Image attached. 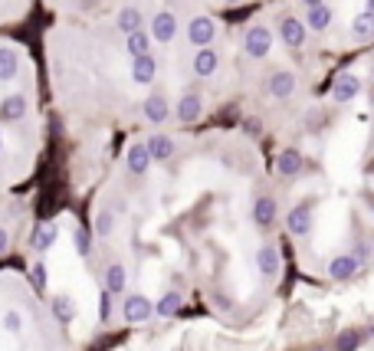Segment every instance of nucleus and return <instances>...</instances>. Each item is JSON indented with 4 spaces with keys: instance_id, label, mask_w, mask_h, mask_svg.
Wrapping results in <instances>:
<instances>
[{
    "instance_id": "1",
    "label": "nucleus",
    "mask_w": 374,
    "mask_h": 351,
    "mask_svg": "<svg viewBox=\"0 0 374 351\" xmlns=\"http://www.w3.org/2000/svg\"><path fill=\"white\" fill-rule=\"evenodd\" d=\"M36 319H40V312H33V319L20 331H7L0 325V351H53V345H46L40 338Z\"/></svg>"
},
{
    "instance_id": "2",
    "label": "nucleus",
    "mask_w": 374,
    "mask_h": 351,
    "mask_svg": "<svg viewBox=\"0 0 374 351\" xmlns=\"http://www.w3.org/2000/svg\"><path fill=\"white\" fill-rule=\"evenodd\" d=\"M122 319L131 322V325L154 319V302H151L145 292H129V296H125V302H122Z\"/></svg>"
},
{
    "instance_id": "3",
    "label": "nucleus",
    "mask_w": 374,
    "mask_h": 351,
    "mask_svg": "<svg viewBox=\"0 0 374 351\" xmlns=\"http://www.w3.org/2000/svg\"><path fill=\"white\" fill-rule=\"evenodd\" d=\"M243 50H246L250 59H263V56H269V50H273V30L263 27V23L250 27V30L243 33Z\"/></svg>"
},
{
    "instance_id": "4",
    "label": "nucleus",
    "mask_w": 374,
    "mask_h": 351,
    "mask_svg": "<svg viewBox=\"0 0 374 351\" xmlns=\"http://www.w3.org/2000/svg\"><path fill=\"white\" fill-rule=\"evenodd\" d=\"M279 36H282V43L289 50H302L305 40H309V30H305V23L299 17H282L279 20Z\"/></svg>"
},
{
    "instance_id": "5",
    "label": "nucleus",
    "mask_w": 374,
    "mask_h": 351,
    "mask_svg": "<svg viewBox=\"0 0 374 351\" xmlns=\"http://www.w3.org/2000/svg\"><path fill=\"white\" fill-rule=\"evenodd\" d=\"M174 36H178V17L171 10H158L151 17V40L171 43Z\"/></svg>"
},
{
    "instance_id": "6",
    "label": "nucleus",
    "mask_w": 374,
    "mask_h": 351,
    "mask_svg": "<svg viewBox=\"0 0 374 351\" xmlns=\"http://www.w3.org/2000/svg\"><path fill=\"white\" fill-rule=\"evenodd\" d=\"M217 36V23L210 20V17H194L191 23H187V40L194 43V46H210Z\"/></svg>"
},
{
    "instance_id": "7",
    "label": "nucleus",
    "mask_w": 374,
    "mask_h": 351,
    "mask_svg": "<svg viewBox=\"0 0 374 351\" xmlns=\"http://www.w3.org/2000/svg\"><path fill=\"white\" fill-rule=\"evenodd\" d=\"M296 73H289V69H276V73H269V79H266V92L273 99H286V96H292L296 92Z\"/></svg>"
},
{
    "instance_id": "8",
    "label": "nucleus",
    "mask_w": 374,
    "mask_h": 351,
    "mask_svg": "<svg viewBox=\"0 0 374 351\" xmlns=\"http://www.w3.org/2000/svg\"><path fill=\"white\" fill-rule=\"evenodd\" d=\"M358 92H361V79L354 73L335 76V83H331V99H335V102H352Z\"/></svg>"
},
{
    "instance_id": "9",
    "label": "nucleus",
    "mask_w": 374,
    "mask_h": 351,
    "mask_svg": "<svg viewBox=\"0 0 374 351\" xmlns=\"http://www.w3.org/2000/svg\"><path fill=\"white\" fill-rule=\"evenodd\" d=\"M154 76H158V63H154V56L151 53L135 56V59H131V83L151 85L154 83Z\"/></svg>"
},
{
    "instance_id": "10",
    "label": "nucleus",
    "mask_w": 374,
    "mask_h": 351,
    "mask_svg": "<svg viewBox=\"0 0 374 351\" xmlns=\"http://www.w3.org/2000/svg\"><path fill=\"white\" fill-rule=\"evenodd\" d=\"M276 201L269 197V194H263V197H257L253 201V224L263 227V230H269V227L276 224Z\"/></svg>"
},
{
    "instance_id": "11",
    "label": "nucleus",
    "mask_w": 374,
    "mask_h": 351,
    "mask_svg": "<svg viewBox=\"0 0 374 351\" xmlns=\"http://www.w3.org/2000/svg\"><path fill=\"white\" fill-rule=\"evenodd\" d=\"M286 224H289V234L309 236L312 234V210H309V203L292 207V210H289V217H286Z\"/></svg>"
},
{
    "instance_id": "12",
    "label": "nucleus",
    "mask_w": 374,
    "mask_h": 351,
    "mask_svg": "<svg viewBox=\"0 0 374 351\" xmlns=\"http://www.w3.org/2000/svg\"><path fill=\"white\" fill-rule=\"evenodd\" d=\"M125 168H129V174H135V178L148 174V168H151L148 148H145V145H129V151H125Z\"/></svg>"
},
{
    "instance_id": "13",
    "label": "nucleus",
    "mask_w": 374,
    "mask_h": 351,
    "mask_svg": "<svg viewBox=\"0 0 374 351\" xmlns=\"http://www.w3.org/2000/svg\"><path fill=\"white\" fill-rule=\"evenodd\" d=\"M201 96L197 92H184L181 102H178V108H174V115H178V122H184V125H191V122H197L201 118Z\"/></svg>"
},
{
    "instance_id": "14",
    "label": "nucleus",
    "mask_w": 374,
    "mask_h": 351,
    "mask_svg": "<svg viewBox=\"0 0 374 351\" xmlns=\"http://www.w3.org/2000/svg\"><path fill=\"white\" fill-rule=\"evenodd\" d=\"M257 266H259V276H266V279H276L279 276V250H276V246H273V243L259 246Z\"/></svg>"
},
{
    "instance_id": "15",
    "label": "nucleus",
    "mask_w": 374,
    "mask_h": 351,
    "mask_svg": "<svg viewBox=\"0 0 374 351\" xmlns=\"http://www.w3.org/2000/svg\"><path fill=\"white\" fill-rule=\"evenodd\" d=\"M217 66H220V53H217V50H210V46L197 50V56H194V73L201 76V79L214 76V73H217Z\"/></svg>"
},
{
    "instance_id": "16",
    "label": "nucleus",
    "mask_w": 374,
    "mask_h": 351,
    "mask_svg": "<svg viewBox=\"0 0 374 351\" xmlns=\"http://www.w3.org/2000/svg\"><path fill=\"white\" fill-rule=\"evenodd\" d=\"M141 108H145V118H148L151 125H161V122H168V115H171V106H168L164 96H148Z\"/></svg>"
},
{
    "instance_id": "17",
    "label": "nucleus",
    "mask_w": 374,
    "mask_h": 351,
    "mask_svg": "<svg viewBox=\"0 0 374 351\" xmlns=\"http://www.w3.org/2000/svg\"><path fill=\"white\" fill-rule=\"evenodd\" d=\"M331 27V7L329 3H319V7H309L305 13V30H315V33H325Z\"/></svg>"
},
{
    "instance_id": "18",
    "label": "nucleus",
    "mask_w": 374,
    "mask_h": 351,
    "mask_svg": "<svg viewBox=\"0 0 374 351\" xmlns=\"http://www.w3.org/2000/svg\"><path fill=\"white\" fill-rule=\"evenodd\" d=\"M276 171L282 174V178H296L302 171V155L296 148H286V151H279V158H276Z\"/></svg>"
},
{
    "instance_id": "19",
    "label": "nucleus",
    "mask_w": 374,
    "mask_h": 351,
    "mask_svg": "<svg viewBox=\"0 0 374 351\" xmlns=\"http://www.w3.org/2000/svg\"><path fill=\"white\" fill-rule=\"evenodd\" d=\"M354 269H358V256L345 253V256H335V259L329 263V276L342 282V279H352L354 276Z\"/></svg>"
},
{
    "instance_id": "20",
    "label": "nucleus",
    "mask_w": 374,
    "mask_h": 351,
    "mask_svg": "<svg viewBox=\"0 0 374 351\" xmlns=\"http://www.w3.org/2000/svg\"><path fill=\"white\" fill-rule=\"evenodd\" d=\"M27 115V99L23 96H7L0 102V122H20Z\"/></svg>"
},
{
    "instance_id": "21",
    "label": "nucleus",
    "mask_w": 374,
    "mask_h": 351,
    "mask_svg": "<svg viewBox=\"0 0 374 351\" xmlns=\"http://www.w3.org/2000/svg\"><path fill=\"white\" fill-rule=\"evenodd\" d=\"M145 148H148L151 161H168L174 155V141L168 138V135H151V138L145 141Z\"/></svg>"
},
{
    "instance_id": "22",
    "label": "nucleus",
    "mask_w": 374,
    "mask_h": 351,
    "mask_svg": "<svg viewBox=\"0 0 374 351\" xmlns=\"http://www.w3.org/2000/svg\"><path fill=\"white\" fill-rule=\"evenodd\" d=\"M115 27L125 33V36H129V33H138L141 30V10L138 7H122L115 17Z\"/></svg>"
},
{
    "instance_id": "23",
    "label": "nucleus",
    "mask_w": 374,
    "mask_h": 351,
    "mask_svg": "<svg viewBox=\"0 0 374 351\" xmlns=\"http://www.w3.org/2000/svg\"><path fill=\"white\" fill-rule=\"evenodd\" d=\"M181 302H184L181 292H174V289H171V292H164V296L154 302V315H158V319H171L174 312L181 309Z\"/></svg>"
},
{
    "instance_id": "24",
    "label": "nucleus",
    "mask_w": 374,
    "mask_h": 351,
    "mask_svg": "<svg viewBox=\"0 0 374 351\" xmlns=\"http://www.w3.org/2000/svg\"><path fill=\"white\" fill-rule=\"evenodd\" d=\"M352 36L358 43L374 40V17H368V13H358V17L352 20Z\"/></svg>"
},
{
    "instance_id": "25",
    "label": "nucleus",
    "mask_w": 374,
    "mask_h": 351,
    "mask_svg": "<svg viewBox=\"0 0 374 351\" xmlns=\"http://www.w3.org/2000/svg\"><path fill=\"white\" fill-rule=\"evenodd\" d=\"M125 46H129L131 59H135V56H145L148 53V46H151V33H145V30L129 33V36H125Z\"/></svg>"
},
{
    "instance_id": "26",
    "label": "nucleus",
    "mask_w": 374,
    "mask_h": 351,
    "mask_svg": "<svg viewBox=\"0 0 374 351\" xmlns=\"http://www.w3.org/2000/svg\"><path fill=\"white\" fill-rule=\"evenodd\" d=\"M13 76H17V53L13 50H0V83H10Z\"/></svg>"
},
{
    "instance_id": "27",
    "label": "nucleus",
    "mask_w": 374,
    "mask_h": 351,
    "mask_svg": "<svg viewBox=\"0 0 374 351\" xmlns=\"http://www.w3.org/2000/svg\"><path fill=\"white\" fill-rule=\"evenodd\" d=\"M358 341H361L358 331H342V335H338V351H354L358 348Z\"/></svg>"
},
{
    "instance_id": "28",
    "label": "nucleus",
    "mask_w": 374,
    "mask_h": 351,
    "mask_svg": "<svg viewBox=\"0 0 374 351\" xmlns=\"http://www.w3.org/2000/svg\"><path fill=\"white\" fill-rule=\"evenodd\" d=\"M364 13H368V17H374V0H364Z\"/></svg>"
},
{
    "instance_id": "29",
    "label": "nucleus",
    "mask_w": 374,
    "mask_h": 351,
    "mask_svg": "<svg viewBox=\"0 0 374 351\" xmlns=\"http://www.w3.org/2000/svg\"><path fill=\"white\" fill-rule=\"evenodd\" d=\"M305 7H319V3H325V0H302Z\"/></svg>"
},
{
    "instance_id": "30",
    "label": "nucleus",
    "mask_w": 374,
    "mask_h": 351,
    "mask_svg": "<svg viewBox=\"0 0 374 351\" xmlns=\"http://www.w3.org/2000/svg\"><path fill=\"white\" fill-rule=\"evenodd\" d=\"M0 151H3V135H0Z\"/></svg>"
},
{
    "instance_id": "31",
    "label": "nucleus",
    "mask_w": 374,
    "mask_h": 351,
    "mask_svg": "<svg viewBox=\"0 0 374 351\" xmlns=\"http://www.w3.org/2000/svg\"><path fill=\"white\" fill-rule=\"evenodd\" d=\"M371 213H374V197H371Z\"/></svg>"
},
{
    "instance_id": "32",
    "label": "nucleus",
    "mask_w": 374,
    "mask_h": 351,
    "mask_svg": "<svg viewBox=\"0 0 374 351\" xmlns=\"http://www.w3.org/2000/svg\"><path fill=\"white\" fill-rule=\"evenodd\" d=\"M226 3H236V0H226Z\"/></svg>"
}]
</instances>
